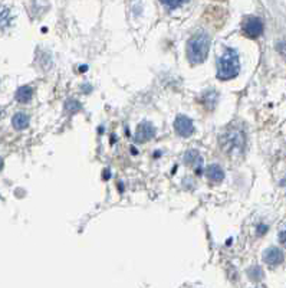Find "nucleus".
<instances>
[{
	"instance_id": "1",
	"label": "nucleus",
	"mask_w": 286,
	"mask_h": 288,
	"mask_svg": "<svg viewBox=\"0 0 286 288\" xmlns=\"http://www.w3.org/2000/svg\"><path fill=\"white\" fill-rule=\"evenodd\" d=\"M210 49V39L206 33H197L187 43V55L193 64H202L206 61Z\"/></svg>"
},
{
	"instance_id": "2",
	"label": "nucleus",
	"mask_w": 286,
	"mask_h": 288,
	"mask_svg": "<svg viewBox=\"0 0 286 288\" xmlns=\"http://www.w3.org/2000/svg\"><path fill=\"white\" fill-rule=\"evenodd\" d=\"M240 71L239 55L236 51L227 49L218 59L217 77L220 80H232Z\"/></svg>"
},
{
	"instance_id": "3",
	"label": "nucleus",
	"mask_w": 286,
	"mask_h": 288,
	"mask_svg": "<svg viewBox=\"0 0 286 288\" xmlns=\"http://www.w3.org/2000/svg\"><path fill=\"white\" fill-rule=\"evenodd\" d=\"M243 32H245L246 36L255 39V38H259L263 32V23L259 17H255V16H250V17H246L245 22H243Z\"/></svg>"
},
{
	"instance_id": "4",
	"label": "nucleus",
	"mask_w": 286,
	"mask_h": 288,
	"mask_svg": "<svg viewBox=\"0 0 286 288\" xmlns=\"http://www.w3.org/2000/svg\"><path fill=\"white\" fill-rule=\"evenodd\" d=\"M174 128L177 131L178 136L181 137H190L191 134L194 133V125L189 117H184V115H178L174 121Z\"/></svg>"
},
{
	"instance_id": "5",
	"label": "nucleus",
	"mask_w": 286,
	"mask_h": 288,
	"mask_svg": "<svg viewBox=\"0 0 286 288\" xmlns=\"http://www.w3.org/2000/svg\"><path fill=\"white\" fill-rule=\"evenodd\" d=\"M154 133H155V130H154V127H152V124L150 123H141L138 125V128H137V133H136V140L138 143H145V141H148L150 138L154 137Z\"/></svg>"
},
{
	"instance_id": "6",
	"label": "nucleus",
	"mask_w": 286,
	"mask_h": 288,
	"mask_svg": "<svg viewBox=\"0 0 286 288\" xmlns=\"http://www.w3.org/2000/svg\"><path fill=\"white\" fill-rule=\"evenodd\" d=\"M284 252L279 249V248H269V249H266L265 251V254H263V261L268 264V265H279V264H282L284 262Z\"/></svg>"
},
{
	"instance_id": "7",
	"label": "nucleus",
	"mask_w": 286,
	"mask_h": 288,
	"mask_svg": "<svg viewBox=\"0 0 286 288\" xmlns=\"http://www.w3.org/2000/svg\"><path fill=\"white\" fill-rule=\"evenodd\" d=\"M207 178H209V180H212L213 183H218L224 178V172H223V169L218 165H212L207 169Z\"/></svg>"
},
{
	"instance_id": "8",
	"label": "nucleus",
	"mask_w": 286,
	"mask_h": 288,
	"mask_svg": "<svg viewBox=\"0 0 286 288\" xmlns=\"http://www.w3.org/2000/svg\"><path fill=\"white\" fill-rule=\"evenodd\" d=\"M12 123H13V127L16 130H25L29 125V115L25 112H17L13 115Z\"/></svg>"
},
{
	"instance_id": "9",
	"label": "nucleus",
	"mask_w": 286,
	"mask_h": 288,
	"mask_svg": "<svg viewBox=\"0 0 286 288\" xmlns=\"http://www.w3.org/2000/svg\"><path fill=\"white\" fill-rule=\"evenodd\" d=\"M33 96V90L30 87H20L17 91H16V99L19 102H29Z\"/></svg>"
},
{
	"instance_id": "10",
	"label": "nucleus",
	"mask_w": 286,
	"mask_h": 288,
	"mask_svg": "<svg viewBox=\"0 0 286 288\" xmlns=\"http://www.w3.org/2000/svg\"><path fill=\"white\" fill-rule=\"evenodd\" d=\"M12 22V14L10 10L4 6H0V29L7 28Z\"/></svg>"
},
{
	"instance_id": "11",
	"label": "nucleus",
	"mask_w": 286,
	"mask_h": 288,
	"mask_svg": "<svg viewBox=\"0 0 286 288\" xmlns=\"http://www.w3.org/2000/svg\"><path fill=\"white\" fill-rule=\"evenodd\" d=\"M184 162L187 163V165H202V157H200V154L197 153L196 150H190L186 153V156H184Z\"/></svg>"
},
{
	"instance_id": "12",
	"label": "nucleus",
	"mask_w": 286,
	"mask_h": 288,
	"mask_svg": "<svg viewBox=\"0 0 286 288\" xmlns=\"http://www.w3.org/2000/svg\"><path fill=\"white\" fill-rule=\"evenodd\" d=\"M164 4H167L168 7H178L180 4H183L186 0H161Z\"/></svg>"
},
{
	"instance_id": "13",
	"label": "nucleus",
	"mask_w": 286,
	"mask_h": 288,
	"mask_svg": "<svg viewBox=\"0 0 286 288\" xmlns=\"http://www.w3.org/2000/svg\"><path fill=\"white\" fill-rule=\"evenodd\" d=\"M279 239H281V242H282V245L286 248V229L285 231H282L281 235H279Z\"/></svg>"
},
{
	"instance_id": "14",
	"label": "nucleus",
	"mask_w": 286,
	"mask_h": 288,
	"mask_svg": "<svg viewBox=\"0 0 286 288\" xmlns=\"http://www.w3.org/2000/svg\"><path fill=\"white\" fill-rule=\"evenodd\" d=\"M1 169H3V159L0 157V170H1Z\"/></svg>"
},
{
	"instance_id": "15",
	"label": "nucleus",
	"mask_w": 286,
	"mask_h": 288,
	"mask_svg": "<svg viewBox=\"0 0 286 288\" xmlns=\"http://www.w3.org/2000/svg\"><path fill=\"white\" fill-rule=\"evenodd\" d=\"M1 115H3V108L0 107V118H1Z\"/></svg>"
}]
</instances>
